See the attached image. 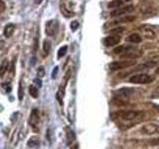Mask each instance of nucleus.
<instances>
[{
  "mask_svg": "<svg viewBox=\"0 0 159 149\" xmlns=\"http://www.w3.org/2000/svg\"><path fill=\"white\" fill-rule=\"evenodd\" d=\"M111 117L114 119H121L123 121H132L144 117V112L141 111H121L112 113Z\"/></svg>",
  "mask_w": 159,
  "mask_h": 149,
  "instance_id": "1",
  "label": "nucleus"
},
{
  "mask_svg": "<svg viewBox=\"0 0 159 149\" xmlns=\"http://www.w3.org/2000/svg\"><path fill=\"white\" fill-rule=\"evenodd\" d=\"M138 31L140 32L141 37L146 40H153L156 37L155 30H154V28L150 26V25H147V24L141 25V26L138 28Z\"/></svg>",
  "mask_w": 159,
  "mask_h": 149,
  "instance_id": "2",
  "label": "nucleus"
},
{
  "mask_svg": "<svg viewBox=\"0 0 159 149\" xmlns=\"http://www.w3.org/2000/svg\"><path fill=\"white\" fill-rule=\"evenodd\" d=\"M153 77L149 76L146 74H134L130 79H129V82L132 84H150L153 82Z\"/></svg>",
  "mask_w": 159,
  "mask_h": 149,
  "instance_id": "3",
  "label": "nucleus"
},
{
  "mask_svg": "<svg viewBox=\"0 0 159 149\" xmlns=\"http://www.w3.org/2000/svg\"><path fill=\"white\" fill-rule=\"evenodd\" d=\"M135 61H129V60H125V61H118V62H112L109 64V70L112 72L114 71H118V70H122L128 67H131L133 65H135Z\"/></svg>",
  "mask_w": 159,
  "mask_h": 149,
  "instance_id": "4",
  "label": "nucleus"
},
{
  "mask_svg": "<svg viewBox=\"0 0 159 149\" xmlns=\"http://www.w3.org/2000/svg\"><path fill=\"white\" fill-rule=\"evenodd\" d=\"M134 11V7L132 5H128V6H122L116 9H113L111 12V17H120L122 15H125L127 13H131Z\"/></svg>",
  "mask_w": 159,
  "mask_h": 149,
  "instance_id": "5",
  "label": "nucleus"
},
{
  "mask_svg": "<svg viewBox=\"0 0 159 149\" xmlns=\"http://www.w3.org/2000/svg\"><path fill=\"white\" fill-rule=\"evenodd\" d=\"M59 30V23L57 20H50L46 24V34L48 36H55Z\"/></svg>",
  "mask_w": 159,
  "mask_h": 149,
  "instance_id": "6",
  "label": "nucleus"
},
{
  "mask_svg": "<svg viewBox=\"0 0 159 149\" xmlns=\"http://www.w3.org/2000/svg\"><path fill=\"white\" fill-rule=\"evenodd\" d=\"M141 132L147 135H153V134L159 133V124L156 123H148L141 127Z\"/></svg>",
  "mask_w": 159,
  "mask_h": 149,
  "instance_id": "7",
  "label": "nucleus"
},
{
  "mask_svg": "<svg viewBox=\"0 0 159 149\" xmlns=\"http://www.w3.org/2000/svg\"><path fill=\"white\" fill-rule=\"evenodd\" d=\"M134 93V89L131 88H121L114 92V96L118 98H127L130 97Z\"/></svg>",
  "mask_w": 159,
  "mask_h": 149,
  "instance_id": "8",
  "label": "nucleus"
},
{
  "mask_svg": "<svg viewBox=\"0 0 159 149\" xmlns=\"http://www.w3.org/2000/svg\"><path fill=\"white\" fill-rule=\"evenodd\" d=\"M39 120H40V116H39V111H38V109H33L31 114H30V125L32 126L33 128V130L34 131H38V123H39Z\"/></svg>",
  "mask_w": 159,
  "mask_h": 149,
  "instance_id": "9",
  "label": "nucleus"
},
{
  "mask_svg": "<svg viewBox=\"0 0 159 149\" xmlns=\"http://www.w3.org/2000/svg\"><path fill=\"white\" fill-rule=\"evenodd\" d=\"M119 42H120V36L119 35H111V36L103 39V44L107 47L116 46V45L119 44Z\"/></svg>",
  "mask_w": 159,
  "mask_h": 149,
  "instance_id": "10",
  "label": "nucleus"
},
{
  "mask_svg": "<svg viewBox=\"0 0 159 149\" xmlns=\"http://www.w3.org/2000/svg\"><path fill=\"white\" fill-rule=\"evenodd\" d=\"M129 1H131V0H112V1H111L107 4V7L111 8H111L116 9V8L124 6V4H126Z\"/></svg>",
  "mask_w": 159,
  "mask_h": 149,
  "instance_id": "11",
  "label": "nucleus"
},
{
  "mask_svg": "<svg viewBox=\"0 0 159 149\" xmlns=\"http://www.w3.org/2000/svg\"><path fill=\"white\" fill-rule=\"evenodd\" d=\"M135 20V16H120L118 19L114 20V21L111 23V25H116V24H120V23H128V22H132Z\"/></svg>",
  "mask_w": 159,
  "mask_h": 149,
  "instance_id": "12",
  "label": "nucleus"
},
{
  "mask_svg": "<svg viewBox=\"0 0 159 149\" xmlns=\"http://www.w3.org/2000/svg\"><path fill=\"white\" fill-rule=\"evenodd\" d=\"M14 31H15V25L14 24H8L4 27L3 34L6 38H10L13 35Z\"/></svg>",
  "mask_w": 159,
  "mask_h": 149,
  "instance_id": "13",
  "label": "nucleus"
},
{
  "mask_svg": "<svg viewBox=\"0 0 159 149\" xmlns=\"http://www.w3.org/2000/svg\"><path fill=\"white\" fill-rule=\"evenodd\" d=\"M127 41L130 43H133V44H139L142 41V37L137 33H133L127 37Z\"/></svg>",
  "mask_w": 159,
  "mask_h": 149,
  "instance_id": "14",
  "label": "nucleus"
},
{
  "mask_svg": "<svg viewBox=\"0 0 159 149\" xmlns=\"http://www.w3.org/2000/svg\"><path fill=\"white\" fill-rule=\"evenodd\" d=\"M66 136H67V143L69 144V145H71V144L75 141V139H76L74 131L69 127L66 128Z\"/></svg>",
  "mask_w": 159,
  "mask_h": 149,
  "instance_id": "15",
  "label": "nucleus"
},
{
  "mask_svg": "<svg viewBox=\"0 0 159 149\" xmlns=\"http://www.w3.org/2000/svg\"><path fill=\"white\" fill-rule=\"evenodd\" d=\"M8 67H9V61L7 59H4L1 63V68H0V76H1V78H3L5 72L8 70Z\"/></svg>",
  "mask_w": 159,
  "mask_h": 149,
  "instance_id": "16",
  "label": "nucleus"
},
{
  "mask_svg": "<svg viewBox=\"0 0 159 149\" xmlns=\"http://www.w3.org/2000/svg\"><path fill=\"white\" fill-rule=\"evenodd\" d=\"M131 49V47H125V46H119L116 47L113 50L114 54H125L126 52H128L129 50Z\"/></svg>",
  "mask_w": 159,
  "mask_h": 149,
  "instance_id": "17",
  "label": "nucleus"
},
{
  "mask_svg": "<svg viewBox=\"0 0 159 149\" xmlns=\"http://www.w3.org/2000/svg\"><path fill=\"white\" fill-rule=\"evenodd\" d=\"M64 96H65V88L64 87H60L59 91L57 93V99H58V102L61 103V104H63Z\"/></svg>",
  "mask_w": 159,
  "mask_h": 149,
  "instance_id": "18",
  "label": "nucleus"
},
{
  "mask_svg": "<svg viewBox=\"0 0 159 149\" xmlns=\"http://www.w3.org/2000/svg\"><path fill=\"white\" fill-rule=\"evenodd\" d=\"M29 93L31 94V97L34 98H37L39 96V91H38V88L35 87V86H30L29 88Z\"/></svg>",
  "mask_w": 159,
  "mask_h": 149,
  "instance_id": "19",
  "label": "nucleus"
},
{
  "mask_svg": "<svg viewBox=\"0 0 159 149\" xmlns=\"http://www.w3.org/2000/svg\"><path fill=\"white\" fill-rule=\"evenodd\" d=\"M43 50H44V54L48 55L50 51H51V42L48 41V40H45L43 44Z\"/></svg>",
  "mask_w": 159,
  "mask_h": 149,
  "instance_id": "20",
  "label": "nucleus"
},
{
  "mask_svg": "<svg viewBox=\"0 0 159 149\" xmlns=\"http://www.w3.org/2000/svg\"><path fill=\"white\" fill-rule=\"evenodd\" d=\"M68 52V47L67 46H63L59 49V51H58V59H62L65 55L67 54Z\"/></svg>",
  "mask_w": 159,
  "mask_h": 149,
  "instance_id": "21",
  "label": "nucleus"
},
{
  "mask_svg": "<svg viewBox=\"0 0 159 149\" xmlns=\"http://www.w3.org/2000/svg\"><path fill=\"white\" fill-rule=\"evenodd\" d=\"M39 143H40V141H39V139L37 137H32V138L29 139L28 146L29 147H35V146H37Z\"/></svg>",
  "mask_w": 159,
  "mask_h": 149,
  "instance_id": "22",
  "label": "nucleus"
},
{
  "mask_svg": "<svg viewBox=\"0 0 159 149\" xmlns=\"http://www.w3.org/2000/svg\"><path fill=\"white\" fill-rule=\"evenodd\" d=\"M45 68L43 67V66H40L39 68H38V70H37V76H38V78H43L44 76H45Z\"/></svg>",
  "mask_w": 159,
  "mask_h": 149,
  "instance_id": "23",
  "label": "nucleus"
},
{
  "mask_svg": "<svg viewBox=\"0 0 159 149\" xmlns=\"http://www.w3.org/2000/svg\"><path fill=\"white\" fill-rule=\"evenodd\" d=\"M23 96H24V93H23L22 83L20 82V83H19V89H18V98H19V101H22Z\"/></svg>",
  "mask_w": 159,
  "mask_h": 149,
  "instance_id": "24",
  "label": "nucleus"
},
{
  "mask_svg": "<svg viewBox=\"0 0 159 149\" xmlns=\"http://www.w3.org/2000/svg\"><path fill=\"white\" fill-rule=\"evenodd\" d=\"M124 29L123 27H118V28H116V29H112V30H111V33L112 34V35H116V34H118V33H122L123 31H124Z\"/></svg>",
  "mask_w": 159,
  "mask_h": 149,
  "instance_id": "25",
  "label": "nucleus"
},
{
  "mask_svg": "<svg viewBox=\"0 0 159 149\" xmlns=\"http://www.w3.org/2000/svg\"><path fill=\"white\" fill-rule=\"evenodd\" d=\"M2 88L5 89V92H6V93L11 92V84H8V83H3L2 84Z\"/></svg>",
  "mask_w": 159,
  "mask_h": 149,
  "instance_id": "26",
  "label": "nucleus"
},
{
  "mask_svg": "<svg viewBox=\"0 0 159 149\" xmlns=\"http://www.w3.org/2000/svg\"><path fill=\"white\" fill-rule=\"evenodd\" d=\"M148 142H149V144H150V145H153V146L159 145V137L153 138V139H151V140H149Z\"/></svg>",
  "mask_w": 159,
  "mask_h": 149,
  "instance_id": "27",
  "label": "nucleus"
},
{
  "mask_svg": "<svg viewBox=\"0 0 159 149\" xmlns=\"http://www.w3.org/2000/svg\"><path fill=\"white\" fill-rule=\"evenodd\" d=\"M79 27V23L77 21H74L71 23V29L73 30V31H75V30H77Z\"/></svg>",
  "mask_w": 159,
  "mask_h": 149,
  "instance_id": "28",
  "label": "nucleus"
},
{
  "mask_svg": "<svg viewBox=\"0 0 159 149\" xmlns=\"http://www.w3.org/2000/svg\"><path fill=\"white\" fill-rule=\"evenodd\" d=\"M34 83L37 84V87H38V88H41V87H42V81H41V79H40L39 78L35 79H34Z\"/></svg>",
  "mask_w": 159,
  "mask_h": 149,
  "instance_id": "29",
  "label": "nucleus"
},
{
  "mask_svg": "<svg viewBox=\"0 0 159 149\" xmlns=\"http://www.w3.org/2000/svg\"><path fill=\"white\" fill-rule=\"evenodd\" d=\"M58 70H59V68H58V67H55V68H54V70H53V73H52V78H53V79L56 78V76H57V73H58Z\"/></svg>",
  "mask_w": 159,
  "mask_h": 149,
  "instance_id": "30",
  "label": "nucleus"
},
{
  "mask_svg": "<svg viewBox=\"0 0 159 149\" xmlns=\"http://www.w3.org/2000/svg\"><path fill=\"white\" fill-rule=\"evenodd\" d=\"M0 3H1V13H3L4 10H5V4H4L3 0H1V1H0Z\"/></svg>",
  "mask_w": 159,
  "mask_h": 149,
  "instance_id": "31",
  "label": "nucleus"
},
{
  "mask_svg": "<svg viewBox=\"0 0 159 149\" xmlns=\"http://www.w3.org/2000/svg\"><path fill=\"white\" fill-rule=\"evenodd\" d=\"M34 2H35V4L39 5V4H41L43 2V0H34Z\"/></svg>",
  "mask_w": 159,
  "mask_h": 149,
  "instance_id": "32",
  "label": "nucleus"
},
{
  "mask_svg": "<svg viewBox=\"0 0 159 149\" xmlns=\"http://www.w3.org/2000/svg\"><path fill=\"white\" fill-rule=\"evenodd\" d=\"M35 61H36V59H35V57H33V61L31 60V65H32V66H34V65H35Z\"/></svg>",
  "mask_w": 159,
  "mask_h": 149,
  "instance_id": "33",
  "label": "nucleus"
},
{
  "mask_svg": "<svg viewBox=\"0 0 159 149\" xmlns=\"http://www.w3.org/2000/svg\"><path fill=\"white\" fill-rule=\"evenodd\" d=\"M156 74H159V67L156 69Z\"/></svg>",
  "mask_w": 159,
  "mask_h": 149,
  "instance_id": "34",
  "label": "nucleus"
}]
</instances>
